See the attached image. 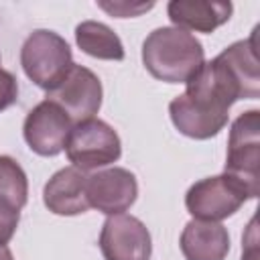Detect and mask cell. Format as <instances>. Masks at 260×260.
Returning <instances> with one entry per match:
<instances>
[{
    "mask_svg": "<svg viewBox=\"0 0 260 260\" xmlns=\"http://www.w3.org/2000/svg\"><path fill=\"white\" fill-rule=\"evenodd\" d=\"M185 85V93L169 104L173 126L195 140L217 136L228 124L230 108L242 100L238 83L217 59H211Z\"/></svg>",
    "mask_w": 260,
    "mask_h": 260,
    "instance_id": "1",
    "label": "cell"
},
{
    "mask_svg": "<svg viewBox=\"0 0 260 260\" xmlns=\"http://www.w3.org/2000/svg\"><path fill=\"white\" fill-rule=\"evenodd\" d=\"M146 71L165 83H187L205 63V51L195 35L177 26H158L142 43Z\"/></svg>",
    "mask_w": 260,
    "mask_h": 260,
    "instance_id": "2",
    "label": "cell"
},
{
    "mask_svg": "<svg viewBox=\"0 0 260 260\" xmlns=\"http://www.w3.org/2000/svg\"><path fill=\"white\" fill-rule=\"evenodd\" d=\"M223 175L236 181L248 199L258 197L260 191V112L258 110L242 112L234 120L228 138V156H225Z\"/></svg>",
    "mask_w": 260,
    "mask_h": 260,
    "instance_id": "3",
    "label": "cell"
},
{
    "mask_svg": "<svg viewBox=\"0 0 260 260\" xmlns=\"http://www.w3.org/2000/svg\"><path fill=\"white\" fill-rule=\"evenodd\" d=\"M20 65L26 77L45 89H55L73 67V53L69 43L55 30H32L20 49Z\"/></svg>",
    "mask_w": 260,
    "mask_h": 260,
    "instance_id": "4",
    "label": "cell"
},
{
    "mask_svg": "<svg viewBox=\"0 0 260 260\" xmlns=\"http://www.w3.org/2000/svg\"><path fill=\"white\" fill-rule=\"evenodd\" d=\"M65 154L73 167L79 171H100L116 162L122 154V142L118 132L100 118H89L85 122L73 124Z\"/></svg>",
    "mask_w": 260,
    "mask_h": 260,
    "instance_id": "5",
    "label": "cell"
},
{
    "mask_svg": "<svg viewBox=\"0 0 260 260\" xmlns=\"http://www.w3.org/2000/svg\"><path fill=\"white\" fill-rule=\"evenodd\" d=\"M248 201L246 193L228 175H215L193 183L185 195V207L193 219L221 221Z\"/></svg>",
    "mask_w": 260,
    "mask_h": 260,
    "instance_id": "6",
    "label": "cell"
},
{
    "mask_svg": "<svg viewBox=\"0 0 260 260\" xmlns=\"http://www.w3.org/2000/svg\"><path fill=\"white\" fill-rule=\"evenodd\" d=\"M102 98L104 89L100 77L91 69L77 63H73L65 79L47 93V100L55 102L73 124L95 118L102 108Z\"/></svg>",
    "mask_w": 260,
    "mask_h": 260,
    "instance_id": "7",
    "label": "cell"
},
{
    "mask_svg": "<svg viewBox=\"0 0 260 260\" xmlns=\"http://www.w3.org/2000/svg\"><path fill=\"white\" fill-rule=\"evenodd\" d=\"M104 260H150L152 238L148 228L134 215H108L100 232Z\"/></svg>",
    "mask_w": 260,
    "mask_h": 260,
    "instance_id": "8",
    "label": "cell"
},
{
    "mask_svg": "<svg viewBox=\"0 0 260 260\" xmlns=\"http://www.w3.org/2000/svg\"><path fill=\"white\" fill-rule=\"evenodd\" d=\"M73 122L51 100L39 102L24 118L22 136L28 148L41 156H57L65 150Z\"/></svg>",
    "mask_w": 260,
    "mask_h": 260,
    "instance_id": "9",
    "label": "cell"
},
{
    "mask_svg": "<svg viewBox=\"0 0 260 260\" xmlns=\"http://www.w3.org/2000/svg\"><path fill=\"white\" fill-rule=\"evenodd\" d=\"M85 193L89 207L106 215H116L134 205L138 197V181L128 169L108 167L87 175Z\"/></svg>",
    "mask_w": 260,
    "mask_h": 260,
    "instance_id": "10",
    "label": "cell"
},
{
    "mask_svg": "<svg viewBox=\"0 0 260 260\" xmlns=\"http://www.w3.org/2000/svg\"><path fill=\"white\" fill-rule=\"evenodd\" d=\"M87 175L77 167L57 171L43 189V203L55 215H79L89 209L85 193Z\"/></svg>",
    "mask_w": 260,
    "mask_h": 260,
    "instance_id": "11",
    "label": "cell"
},
{
    "mask_svg": "<svg viewBox=\"0 0 260 260\" xmlns=\"http://www.w3.org/2000/svg\"><path fill=\"white\" fill-rule=\"evenodd\" d=\"M234 12L232 2H207V0H173L167 6V14L173 26L187 32H213L225 24Z\"/></svg>",
    "mask_w": 260,
    "mask_h": 260,
    "instance_id": "12",
    "label": "cell"
},
{
    "mask_svg": "<svg viewBox=\"0 0 260 260\" xmlns=\"http://www.w3.org/2000/svg\"><path fill=\"white\" fill-rule=\"evenodd\" d=\"M185 260H225L230 252L228 228L219 221L191 219L179 240Z\"/></svg>",
    "mask_w": 260,
    "mask_h": 260,
    "instance_id": "13",
    "label": "cell"
},
{
    "mask_svg": "<svg viewBox=\"0 0 260 260\" xmlns=\"http://www.w3.org/2000/svg\"><path fill=\"white\" fill-rule=\"evenodd\" d=\"M242 91V100H256L260 95V65L256 55V30L246 41H236L217 55Z\"/></svg>",
    "mask_w": 260,
    "mask_h": 260,
    "instance_id": "14",
    "label": "cell"
},
{
    "mask_svg": "<svg viewBox=\"0 0 260 260\" xmlns=\"http://www.w3.org/2000/svg\"><path fill=\"white\" fill-rule=\"evenodd\" d=\"M75 43L77 47L95 59L106 61H122L126 51L120 37L104 22L98 20H83L75 26Z\"/></svg>",
    "mask_w": 260,
    "mask_h": 260,
    "instance_id": "15",
    "label": "cell"
},
{
    "mask_svg": "<svg viewBox=\"0 0 260 260\" xmlns=\"http://www.w3.org/2000/svg\"><path fill=\"white\" fill-rule=\"evenodd\" d=\"M28 199V179L22 167L8 154H0V205L20 211Z\"/></svg>",
    "mask_w": 260,
    "mask_h": 260,
    "instance_id": "16",
    "label": "cell"
},
{
    "mask_svg": "<svg viewBox=\"0 0 260 260\" xmlns=\"http://www.w3.org/2000/svg\"><path fill=\"white\" fill-rule=\"evenodd\" d=\"M98 6L112 16L128 18V16H140L142 12L150 10L154 2H98Z\"/></svg>",
    "mask_w": 260,
    "mask_h": 260,
    "instance_id": "17",
    "label": "cell"
},
{
    "mask_svg": "<svg viewBox=\"0 0 260 260\" xmlns=\"http://www.w3.org/2000/svg\"><path fill=\"white\" fill-rule=\"evenodd\" d=\"M18 98V81L16 77L0 67V112L10 108Z\"/></svg>",
    "mask_w": 260,
    "mask_h": 260,
    "instance_id": "18",
    "label": "cell"
},
{
    "mask_svg": "<svg viewBox=\"0 0 260 260\" xmlns=\"http://www.w3.org/2000/svg\"><path fill=\"white\" fill-rule=\"evenodd\" d=\"M18 213L20 211H12L4 205H0V246L8 244L18 228Z\"/></svg>",
    "mask_w": 260,
    "mask_h": 260,
    "instance_id": "19",
    "label": "cell"
},
{
    "mask_svg": "<svg viewBox=\"0 0 260 260\" xmlns=\"http://www.w3.org/2000/svg\"><path fill=\"white\" fill-rule=\"evenodd\" d=\"M0 260H14V256H12V252H10V248L6 244L0 246Z\"/></svg>",
    "mask_w": 260,
    "mask_h": 260,
    "instance_id": "20",
    "label": "cell"
},
{
    "mask_svg": "<svg viewBox=\"0 0 260 260\" xmlns=\"http://www.w3.org/2000/svg\"><path fill=\"white\" fill-rule=\"evenodd\" d=\"M0 61H2V59H0Z\"/></svg>",
    "mask_w": 260,
    "mask_h": 260,
    "instance_id": "21",
    "label": "cell"
}]
</instances>
